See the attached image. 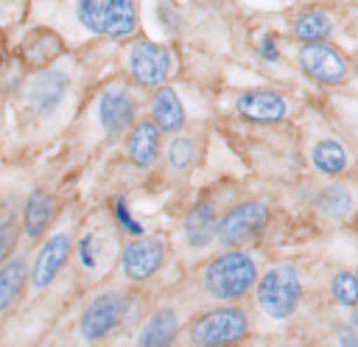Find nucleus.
<instances>
[{
	"label": "nucleus",
	"instance_id": "1",
	"mask_svg": "<svg viewBox=\"0 0 358 347\" xmlns=\"http://www.w3.org/2000/svg\"><path fill=\"white\" fill-rule=\"evenodd\" d=\"M260 274V263L249 249L224 246L204 260L199 280L210 302H241L255 291Z\"/></svg>",
	"mask_w": 358,
	"mask_h": 347
},
{
	"label": "nucleus",
	"instance_id": "2",
	"mask_svg": "<svg viewBox=\"0 0 358 347\" xmlns=\"http://www.w3.org/2000/svg\"><path fill=\"white\" fill-rule=\"evenodd\" d=\"M76 90V67L67 62H50L45 67H36L31 76H25L22 98L25 109L36 123H53L59 115H64L70 98Z\"/></svg>",
	"mask_w": 358,
	"mask_h": 347
},
{
	"label": "nucleus",
	"instance_id": "3",
	"mask_svg": "<svg viewBox=\"0 0 358 347\" xmlns=\"http://www.w3.org/2000/svg\"><path fill=\"white\" fill-rule=\"evenodd\" d=\"M137 311H140V302L134 294H129L123 288L98 291L84 302L78 322H76V336L84 344L106 341L109 336L123 330L129 322H134Z\"/></svg>",
	"mask_w": 358,
	"mask_h": 347
},
{
	"label": "nucleus",
	"instance_id": "4",
	"mask_svg": "<svg viewBox=\"0 0 358 347\" xmlns=\"http://www.w3.org/2000/svg\"><path fill=\"white\" fill-rule=\"evenodd\" d=\"M252 297H255L257 311L266 319H271V322L291 319L299 311L302 297H305V285H302V274H299L296 263L282 260V263L268 266L260 274Z\"/></svg>",
	"mask_w": 358,
	"mask_h": 347
},
{
	"label": "nucleus",
	"instance_id": "5",
	"mask_svg": "<svg viewBox=\"0 0 358 347\" xmlns=\"http://www.w3.org/2000/svg\"><path fill=\"white\" fill-rule=\"evenodd\" d=\"M249 330L252 319L246 308H241L238 302H218L215 308L196 313L182 327V339L193 347H227L243 341Z\"/></svg>",
	"mask_w": 358,
	"mask_h": 347
},
{
	"label": "nucleus",
	"instance_id": "6",
	"mask_svg": "<svg viewBox=\"0 0 358 347\" xmlns=\"http://www.w3.org/2000/svg\"><path fill=\"white\" fill-rule=\"evenodd\" d=\"M73 20L92 36L131 39L140 31L137 0H73Z\"/></svg>",
	"mask_w": 358,
	"mask_h": 347
},
{
	"label": "nucleus",
	"instance_id": "7",
	"mask_svg": "<svg viewBox=\"0 0 358 347\" xmlns=\"http://www.w3.org/2000/svg\"><path fill=\"white\" fill-rule=\"evenodd\" d=\"M123 67L140 90H157L179 73V56L171 45L148 36H131L123 53Z\"/></svg>",
	"mask_w": 358,
	"mask_h": 347
},
{
	"label": "nucleus",
	"instance_id": "8",
	"mask_svg": "<svg viewBox=\"0 0 358 347\" xmlns=\"http://www.w3.org/2000/svg\"><path fill=\"white\" fill-rule=\"evenodd\" d=\"M115 221L109 218H90L73 243V260H76V274H81L84 280H98L101 274H106L112 269V263H117V241H115Z\"/></svg>",
	"mask_w": 358,
	"mask_h": 347
},
{
	"label": "nucleus",
	"instance_id": "9",
	"mask_svg": "<svg viewBox=\"0 0 358 347\" xmlns=\"http://www.w3.org/2000/svg\"><path fill=\"white\" fill-rule=\"evenodd\" d=\"M95 118L103 132V140L120 143L140 118V101H137L134 87L126 84L123 78L103 84V90L98 92V101H95Z\"/></svg>",
	"mask_w": 358,
	"mask_h": 347
},
{
	"label": "nucleus",
	"instance_id": "10",
	"mask_svg": "<svg viewBox=\"0 0 358 347\" xmlns=\"http://www.w3.org/2000/svg\"><path fill=\"white\" fill-rule=\"evenodd\" d=\"M168 263V241L159 235H137L120 246L117 274L129 285H143L154 280Z\"/></svg>",
	"mask_w": 358,
	"mask_h": 347
},
{
	"label": "nucleus",
	"instance_id": "11",
	"mask_svg": "<svg viewBox=\"0 0 358 347\" xmlns=\"http://www.w3.org/2000/svg\"><path fill=\"white\" fill-rule=\"evenodd\" d=\"M73 243H76V238H73L70 227L50 229L39 241V246H36V252L31 257V266H28L31 291H48L62 277V271L67 269V263L73 257Z\"/></svg>",
	"mask_w": 358,
	"mask_h": 347
},
{
	"label": "nucleus",
	"instance_id": "12",
	"mask_svg": "<svg viewBox=\"0 0 358 347\" xmlns=\"http://www.w3.org/2000/svg\"><path fill=\"white\" fill-rule=\"evenodd\" d=\"M271 224V210L263 199H246L232 204L218 215V243L221 246H246L257 241Z\"/></svg>",
	"mask_w": 358,
	"mask_h": 347
},
{
	"label": "nucleus",
	"instance_id": "13",
	"mask_svg": "<svg viewBox=\"0 0 358 347\" xmlns=\"http://www.w3.org/2000/svg\"><path fill=\"white\" fill-rule=\"evenodd\" d=\"M296 62H299V70L322 87H336L350 73L347 59L330 42H302L296 50Z\"/></svg>",
	"mask_w": 358,
	"mask_h": 347
},
{
	"label": "nucleus",
	"instance_id": "14",
	"mask_svg": "<svg viewBox=\"0 0 358 347\" xmlns=\"http://www.w3.org/2000/svg\"><path fill=\"white\" fill-rule=\"evenodd\" d=\"M232 109L241 120H249L257 126H274L288 118V98L268 87H252L235 95Z\"/></svg>",
	"mask_w": 358,
	"mask_h": 347
},
{
	"label": "nucleus",
	"instance_id": "15",
	"mask_svg": "<svg viewBox=\"0 0 358 347\" xmlns=\"http://www.w3.org/2000/svg\"><path fill=\"white\" fill-rule=\"evenodd\" d=\"M182 241L187 252L204 255L218 243V207L213 199H199L182 218Z\"/></svg>",
	"mask_w": 358,
	"mask_h": 347
},
{
	"label": "nucleus",
	"instance_id": "16",
	"mask_svg": "<svg viewBox=\"0 0 358 347\" xmlns=\"http://www.w3.org/2000/svg\"><path fill=\"white\" fill-rule=\"evenodd\" d=\"M56 215H59V199L45 187H34L25 196L22 210H20V232H22V238L28 243H39L53 229Z\"/></svg>",
	"mask_w": 358,
	"mask_h": 347
},
{
	"label": "nucleus",
	"instance_id": "17",
	"mask_svg": "<svg viewBox=\"0 0 358 347\" xmlns=\"http://www.w3.org/2000/svg\"><path fill=\"white\" fill-rule=\"evenodd\" d=\"M159 151H162V132L151 118H137V123L123 137V154L129 165L137 171H151L159 160Z\"/></svg>",
	"mask_w": 358,
	"mask_h": 347
},
{
	"label": "nucleus",
	"instance_id": "18",
	"mask_svg": "<svg viewBox=\"0 0 358 347\" xmlns=\"http://www.w3.org/2000/svg\"><path fill=\"white\" fill-rule=\"evenodd\" d=\"M182 336V319L176 313V308H157L151 311L134 330L131 341L137 347H171L176 339Z\"/></svg>",
	"mask_w": 358,
	"mask_h": 347
},
{
	"label": "nucleus",
	"instance_id": "19",
	"mask_svg": "<svg viewBox=\"0 0 358 347\" xmlns=\"http://www.w3.org/2000/svg\"><path fill=\"white\" fill-rule=\"evenodd\" d=\"M308 207L316 210L319 215L324 218H333V221H344L352 215L355 210V193L350 185L344 182H324V185H316L313 190H308L305 196Z\"/></svg>",
	"mask_w": 358,
	"mask_h": 347
},
{
	"label": "nucleus",
	"instance_id": "20",
	"mask_svg": "<svg viewBox=\"0 0 358 347\" xmlns=\"http://www.w3.org/2000/svg\"><path fill=\"white\" fill-rule=\"evenodd\" d=\"M148 118L157 123V129L162 134H176L185 129L187 123V112H185V104L179 98V92L168 84L157 87L148 98Z\"/></svg>",
	"mask_w": 358,
	"mask_h": 347
},
{
	"label": "nucleus",
	"instance_id": "21",
	"mask_svg": "<svg viewBox=\"0 0 358 347\" xmlns=\"http://www.w3.org/2000/svg\"><path fill=\"white\" fill-rule=\"evenodd\" d=\"M28 257L25 255H11L8 260L0 263V319L11 313L20 299L25 297L28 285Z\"/></svg>",
	"mask_w": 358,
	"mask_h": 347
},
{
	"label": "nucleus",
	"instance_id": "22",
	"mask_svg": "<svg viewBox=\"0 0 358 347\" xmlns=\"http://www.w3.org/2000/svg\"><path fill=\"white\" fill-rule=\"evenodd\" d=\"M62 53V36L50 28H34L22 45H20V56H22V64L36 70V67H45L50 62H56Z\"/></svg>",
	"mask_w": 358,
	"mask_h": 347
},
{
	"label": "nucleus",
	"instance_id": "23",
	"mask_svg": "<svg viewBox=\"0 0 358 347\" xmlns=\"http://www.w3.org/2000/svg\"><path fill=\"white\" fill-rule=\"evenodd\" d=\"M310 165L316 174L322 176H341L347 168H350V151L333 140V137H324V140H316L310 146V154H308Z\"/></svg>",
	"mask_w": 358,
	"mask_h": 347
},
{
	"label": "nucleus",
	"instance_id": "24",
	"mask_svg": "<svg viewBox=\"0 0 358 347\" xmlns=\"http://www.w3.org/2000/svg\"><path fill=\"white\" fill-rule=\"evenodd\" d=\"M291 34L299 42H330V36L336 34V25L324 8H305L294 17Z\"/></svg>",
	"mask_w": 358,
	"mask_h": 347
},
{
	"label": "nucleus",
	"instance_id": "25",
	"mask_svg": "<svg viewBox=\"0 0 358 347\" xmlns=\"http://www.w3.org/2000/svg\"><path fill=\"white\" fill-rule=\"evenodd\" d=\"M199 160V137L193 134H185V132H176L171 134V143L165 148V162L171 171L176 174H187Z\"/></svg>",
	"mask_w": 358,
	"mask_h": 347
},
{
	"label": "nucleus",
	"instance_id": "26",
	"mask_svg": "<svg viewBox=\"0 0 358 347\" xmlns=\"http://www.w3.org/2000/svg\"><path fill=\"white\" fill-rule=\"evenodd\" d=\"M330 297L344 311L358 308V274L355 271H347V269L336 271L333 280H330Z\"/></svg>",
	"mask_w": 358,
	"mask_h": 347
},
{
	"label": "nucleus",
	"instance_id": "27",
	"mask_svg": "<svg viewBox=\"0 0 358 347\" xmlns=\"http://www.w3.org/2000/svg\"><path fill=\"white\" fill-rule=\"evenodd\" d=\"M109 215H112V221H115V227H117V232H120V235H126V238H137V235H145V227L140 224V218H134V213H131V204H129V199H126L123 193L112 196V204H109Z\"/></svg>",
	"mask_w": 358,
	"mask_h": 347
},
{
	"label": "nucleus",
	"instance_id": "28",
	"mask_svg": "<svg viewBox=\"0 0 358 347\" xmlns=\"http://www.w3.org/2000/svg\"><path fill=\"white\" fill-rule=\"evenodd\" d=\"M157 22H159V28H162L168 36H173V34H179L182 17H179V11H176L171 3H157Z\"/></svg>",
	"mask_w": 358,
	"mask_h": 347
},
{
	"label": "nucleus",
	"instance_id": "29",
	"mask_svg": "<svg viewBox=\"0 0 358 347\" xmlns=\"http://www.w3.org/2000/svg\"><path fill=\"white\" fill-rule=\"evenodd\" d=\"M255 50L266 64H277L280 62V42H277L274 34H260L257 42H255Z\"/></svg>",
	"mask_w": 358,
	"mask_h": 347
},
{
	"label": "nucleus",
	"instance_id": "30",
	"mask_svg": "<svg viewBox=\"0 0 358 347\" xmlns=\"http://www.w3.org/2000/svg\"><path fill=\"white\" fill-rule=\"evenodd\" d=\"M330 339H333V344H338V347H358V330H355L350 322L336 325L333 333H330Z\"/></svg>",
	"mask_w": 358,
	"mask_h": 347
},
{
	"label": "nucleus",
	"instance_id": "31",
	"mask_svg": "<svg viewBox=\"0 0 358 347\" xmlns=\"http://www.w3.org/2000/svg\"><path fill=\"white\" fill-rule=\"evenodd\" d=\"M347 322H350V325H352V327L358 330V308H352V311H350V316H347Z\"/></svg>",
	"mask_w": 358,
	"mask_h": 347
},
{
	"label": "nucleus",
	"instance_id": "32",
	"mask_svg": "<svg viewBox=\"0 0 358 347\" xmlns=\"http://www.w3.org/2000/svg\"><path fill=\"white\" fill-rule=\"evenodd\" d=\"M0 126H3V106H0Z\"/></svg>",
	"mask_w": 358,
	"mask_h": 347
},
{
	"label": "nucleus",
	"instance_id": "33",
	"mask_svg": "<svg viewBox=\"0 0 358 347\" xmlns=\"http://www.w3.org/2000/svg\"><path fill=\"white\" fill-rule=\"evenodd\" d=\"M0 67H3V53H0Z\"/></svg>",
	"mask_w": 358,
	"mask_h": 347
},
{
	"label": "nucleus",
	"instance_id": "34",
	"mask_svg": "<svg viewBox=\"0 0 358 347\" xmlns=\"http://www.w3.org/2000/svg\"><path fill=\"white\" fill-rule=\"evenodd\" d=\"M355 274H358V266H355Z\"/></svg>",
	"mask_w": 358,
	"mask_h": 347
}]
</instances>
